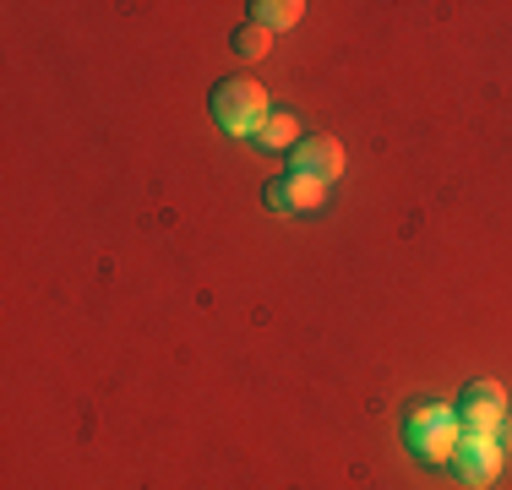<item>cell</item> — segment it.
<instances>
[{"instance_id": "8992f818", "label": "cell", "mask_w": 512, "mask_h": 490, "mask_svg": "<svg viewBox=\"0 0 512 490\" xmlns=\"http://www.w3.org/2000/svg\"><path fill=\"white\" fill-rule=\"evenodd\" d=\"M295 175H311V180H338L344 175V142L338 137H306L295 147Z\"/></svg>"}, {"instance_id": "277c9868", "label": "cell", "mask_w": 512, "mask_h": 490, "mask_svg": "<svg viewBox=\"0 0 512 490\" xmlns=\"http://www.w3.org/2000/svg\"><path fill=\"white\" fill-rule=\"evenodd\" d=\"M502 452H507V441L502 436H463L458 441V452H453V474L463 485H491L496 474H502Z\"/></svg>"}, {"instance_id": "9c48e42d", "label": "cell", "mask_w": 512, "mask_h": 490, "mask_svg": "<svg viewBox=\"0 0 512 490\" xmlns=\"http://www.w3.org/2000/svg\"><path fill=\"white\" fill-rule=\"evenodd\" d=\"M267 44H273V28H262V22H246V28H235V49H240V55H246V60H262L267 55Z\"/></svg>"}, {"instance_id": "ba28073f", "label": "cell", "mask_w": 512, "mask_h": 490, "mask_svg": "<svg viewBox=\"0 0 512 490\" xmlns=\"http://www.w3.org/2000/svg\"><path fill=\"white\" fill-rule=\"evenodd\" d=\"M251 17L262 22V28H295V22L306 17V6H300V0H256Z\"/></svg>"}, {"instance_id": "3957f363", "label": "cell", "mask_w": 512, "mask_h": 490, "mask_svg": "<svg viewBox=\"0 0 512 490\" xmlns=\"http://www.w3.org/2000/svg\"><path fill=\"white\" fill-rule=\"evenodd\" d=\"M463 436H502L507 431V392L502 382H469L458 398Z\"/></svg>"}, {"instance_id": "5b68a950", "label": "cell", "mask_w": 512, "mask_h": 490, "mask_svg": "<svg viewBox=\"0 0 512 490\" xmlns=\"http://www.w3.org/2000/svg\"><path fill=\"white\" fill-rule=\"evenodd\" d=\"M322 196H327V186H322V180H311V175L267 180V207H273V213H316Z\"/></svg>"}, {"instance_id": "52a82bcc", "label": "cell", "mask_w": 512, "mask_h": 490, "mask_svg": "<svg viewBox=\"0 0 512 490\" xmlns=\"http://www.w3.org/2000/svg\"><path fill=\"white\" fill-rule=\"evenodd\" d=\"M251 142L262 147V153H289V147H300V120L284 115V109H273V115H267V126L256 131Z\"/></svg>"}, {"instance_id": "7a4b0ae2", "label": "cell", "mask_w": 512, "mask_h": 490, "mask_svg": "<svg viewBox=\"0 0 512 490\" xmlns=\"http://www.w3.org/2000/svg\"><path fill=\"white\" fill-rule=\"evenodd\" d=\"M267 88L256 77H224L213 88V120L229 131V137H256L267 126Z\"/></svg>"}, {"instance_id": "6da1fadb", "label": "cell", "mask_w": 512, "mask_h": 490, "mask_svg": "<svg viewBox=\"0 0 512 490\" xmlns=\"http://www.w3.org/2000/svg\"><path fill=\"white\" fill-rule=\"evenodd\" d=\"M404 441H409V452L420 463H453V452L463 441L458 409H447V403H420V409H409Z\"/></svg>"}]
</instances>
